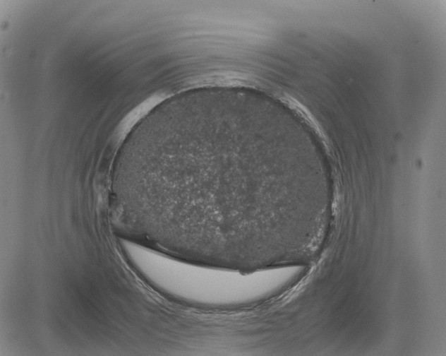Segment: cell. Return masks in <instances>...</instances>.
I'll use <instances>...</instances> for the list:
<instances>
[{
  "label": "cell",
  "mask_w": 446,
  "mask_h": 356,
  "mask_svg": "<svg viewBox=\"0 0 446 356\" xmlns=\"http://www.w3.org/2000/svg\"><path fill=\"white\" fill-rule=\"evenodd\" d=\"M135 269L164 295L191 305L231 308L276 295L295 278L290 266L246 271L180 259L128 242L123 247Z\"/></svg>",
  "instance_id": "7a4b0ae2"
},
{
  "label": "cell",
  "mask_w": 446,
  "mask_h": 356,
  "mask_svg": "<svg viewBox=\"0 0 446 356\" xmlns=\"http://www.w3.org/2000/svg\"><path fill=\"white\" fill-rule=\"evenodd\" d=\"M256 110L232 100L172 98L132 129L111 190L136 235L188 261L266 265L289 212L284 172L260 150Z\"/></svg>",
  "instance_id": "6da1fadb"
}]
</instances>
